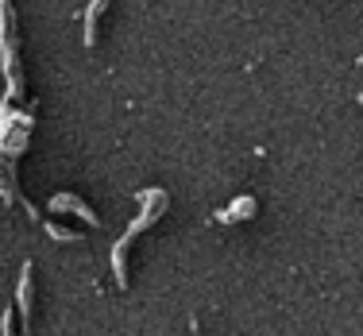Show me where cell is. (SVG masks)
<instances>
[{"label":"cell","mask_w":363,"mask_h":336,"mask_svg":"<svg viewBox=\"0 0 363 336\" xmlns=\"http://www.w3.org/2000/svg\"><path fill=\"white\" fill-rule=\"evenodd\" d=\"M28 135H31V116L28 112H12V105H4V112H0V155L16 159L28 143Z\"/></svg>","instance_id":"7a4b0ae2"},{"label":"cell","mask_w":363,"mask_h":336,"mask_svg":"<svg viewBox=\"0 0 363 336\" xmlns=\"http://www.w3.org/2000/svg\"><path fill=\"white\" fill-rule=\"evenodd\" d=\"M359 105H363V97H359Z\"/></svg>","instance_id":"ba28073f"},{"label":"cell","mask_w":363,"mask_h":336,"mask_svg":"<svg viewBox=\"0 0 363 336\" xmlns=\"http://www.w3.org/2000/svg\"><path fill=\"white\" fill-rule=\"evenodd\" d=\"M16 301H20V313H23V332L31 336V263H23V274H20V294H16Z\"/></svg>","instance_id":"277c9868"},{"label":"cell","mask_w":363,"mask_h":336,"mask_svg":"<svg viewBox=\"0 0 363 336\" xmlns=\"http://www.w3.org/2000/svg\"><path fill=\"white\" fill-rule=\"evenodd\" d=\"M47 232L55 240H66V244H77V240H82V232H70V228H62V224H47Z\"/></svg>","instance_id":"52a82bcc"},{"label":"cell","mask_w":363,"mask_h":336,"mask_svg":"<svg viewBox=\"0 0 363 336\" xmlns=\"http://www.w3.org/2000/svg\"><path fill=\"white\" fill-rule=\"evenodd\" d=\"M50 209H55V213H74L77 220H85V224H93V228H101V217L82 201V197H74V194H58V197H50Z\"/></svg>","instance_id":"3957f363"},{"label":"cell","mask_w":363,"mask_h":336,"mask_svg":"<svg viewBox=\"0 0 363 336\" xmlns=\"http://www.w3.org/2000/svg\"><path fill=\"white\" fill-rule=\"evenodd\" d=\"M108 12V0H93L89 8H85V47H93L97 43V23H101V16Z\"/></svg>","instance_id":"5b68a950"},{"label":"cell","mask_w":363,"mask_h":336,"mask_svg":"<svg viewBox=\"0 0 363 336\" xmlns=\"http://www.w3.org/2000/svg\"><path fill=\"white\" fill-rule=\"evenodd\" d=\"M244 213H247V217L255 213V197H236L228 209L217 213V220H224V224H228V220H244Z\"/></svg>","instance_id":"8992f818"},{"label":"cell","mask_w":363,"mask_h":336,"mask_svg":"<svg viewBox=\"0 0 363 336\" xmlns=\"http://www.w3.org/2000/svg\"><path fill=\"white\" fill-rule=\"evenodd\" d=\"M0 50H4V70H8V101L23 97L20 93V35H16V12L12 0H0Z\"/></svg>","instance_id":"6da1fadb"}]
</instances>
